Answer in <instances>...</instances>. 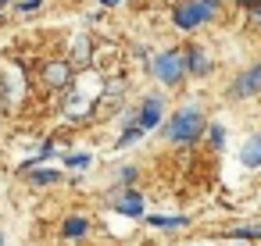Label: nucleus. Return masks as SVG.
Segmentation results:
<instances>
[{
    "mask_svg": "<svg viewBox=\"0 0 261 246\" xmlns=\"http://www.w3.org/2000/svg\"><path fill=\"white\" fill-rule=\"evenodd\" d=\"M200 129H204L200 111H179V114L172 118V125H168V139H172V143H190V139L200 136Z\"/></svg>",
    "mask_w": 261,
    "mask_h": 246,
    "instance_id": "f257e3e1",
    "label": "nucleus"
},
{
    "mask_svg": "<svg viewBox=\"0 0 261 246\" xmlns=\"http://www.w3.org/2000/svg\"><path fill=\"white\" fill-rule=\"evenodd\" d=\"M211 11H215L211 0H190V4H182V8L175 11V25H179V29H193V25L207 22Z\"/></svg>",
    "mask_w": 261,
    "mask_h": 246,
    "instance_id": "f03ea898",
    "label": "nucleus"
},
{
    "mask_svg": "<svg viewBox=\"0 0 261 246\" xmlns=\"http://www.w3.org/2000/svg\"><path fill=\"white\" fill-rule=\"evenodd\" d=\"M182 68H186V61H182L179 50H165V54H158V61H154V75H158L161 82H179V79H182Z\"/></svg>",
    "mask_w": 261,
    "mask_h": 246,
    "instance_id": "7ed1b4c3",
    "label": "nucleus"
},
{
    "mask_svg": "<svg viewBox=\"0 0 261 246\" xmlns=\"http://www.w3.org/2000/svg\"><path fill=\"white\" fill-rule=\"evenodd\" d=\"M158 118H161V100H158V97H150V100L140 107V114H136V129H140V132H147V129H154V125H158Z\"/></svg>",
    "mask_w": 261,
    "mask_h": 246,
    "instance_id": "20e7f679",
    "label": "nucleus"
},
{
    "mask_svg": "<svg viewBox=\"0 0 261 246\" xmlns=\"http://www.w3.org/2000/svg\"><path fill=\"white\" fill-rule=\"evenodd\" d=\"M115 210H122V214H129V218H140L143 214V196L140 193H122L118 200H115Z\"/></svg>",
    "mask_w": 261,
    "mask_h": 246,
    "instance_id": "39448f33",
    "label": "nucleus"
},
{
    "mask_svg": "<svg viewBox=\"0 0 261 246\" xmlns=\"http://www.w3.org/2000/svg\"><path fill=\"white\" fill-rule=\"evenodd\" d=\"M257 89H261V65H257V68H250L243 79H236L232 97H247V93H257Z\"/></svg>",
    "mask_w": 261,
    "mask_h": 246,
    "instance_id": "423d86ee",
    "label": "nucleus"
},
{
    "mask_svg": "<svg viewBox=\"0 0 261 246\" xmlns=\"http://www.w3.org/2000/svg\"><path fill=\"white\" fill-rule=\"evenodd\" d=\"M243 164L247 168H257L261 164V136H254V139H247V146H243Z\"/></svg>",
    "mask_w": 261,
    "mask_h": 246,
    "instance_id": "0eeeda50",
    "label": "nucleus"
},
{
    "mask_svg": "<svg viewBox=\"0 0 261 246\" xmlns=\"http://www.w3.org/2000/svg\"><path fill=\"white\" fill-rule=\"evenodd\" d=\"M186 65H190V72H207V57L200 50H190L186 54Z\"/></svg>",
    "mask_w": 261,
    "mask_h": 246,
    "instance_id": "6e6552de",
    "label": "nucleus"
},
{
    "mask_svg": "<svg viewBox=\"0 0 261 246\" xmlns=\"http://www.w3.org/2000/svg\"><path fill=\"white\" fill-rule=\"evenodd\" d=\"M65 79H68V68H65V65H50V68H47V82L61 86Z\"/></svg>",
    "mask_w": 261,
    "mask_h": 246,
    "instance_id": "1a4fd4ad",
    "label": "nucleus"
},
{
    "mask_svg": "<svg viewBox=\"0 0 261 246\" xmlns=\"http://www.w3.org/2000/svg\"><path fill=\"white\" fill-rule=\"evenodd\" d=\"M83 232H86V221H83V218H72V221H65V235H68V239H79Z\"/></svg>",
    "mask_w": 261,
    "mask_h": 246,
    "instance_id": "9d476101",
    "label": "nucleus"
},
{
    "mask_svg": "<svg viewBox=\"0 0 261 246\" xmlns=\"http://www.w3.org/2000/svg\"><path fill=\"white\" fill-rule=\"evenodd\" d=\"M29 178H33L36 186H50V182H61V175H58V171H33Z\"/></svg>",
    "mask_w": 261,
    "mask_h": 246,
    "instance_id": "9b49d317",
    "label": "nucleus"
},
{
    "mask_svg": "<svg viewBox=\"0 0 261 246\" xmlns=\"http://www.w3.org/2000/svg\"><path fill=\"white\" fill-rule=\"evenodd\" d=\"M150 225H158V228H182L186 218H150Z\"/></svg>",
    "mask_w": 261,
    "mask_h": 246,
    "instance_id": "f8f14e48",
    "label": "nucleus"
},
{
    "mask_svg": "<svg viewBox=\"0 0 261 246\" xmlns=\"http://www.w3.org/2000/svg\"><path fill=\"white\" fill-rule=\"evenodd\" d=\"M232 239H261V225H250V228H236Z\"/></svg>",
    "mask_w": 261,
    "mask_h": 246,
    "instance_id": "ddd939ff",
    "label": "nucleus"
},
{
    "mask_svg": "<svg viewBox=\"0 0 261 246\" xmlns=\"http://www.w3.org/2000/svg\"><path fill=\"white\" fill-rule=\"evenodd\" d=\"M68 164L72 168H86L90 164V153H68Z\"/></svg>",
    "mask_w": 261,
    "mask_h": 246,
    "instance_id": "4468645a",
    "label": "nucleus"
},
{
    "mask_svg": "<svg viewBox=\"0 0 261 246\" xmlns=\"http://www.w3.org/2000/svg\"><path fill=\"white\" fill-rule=\"evenodd\" d=\"M211 143H215V146H222V129H218V125L211 129Z\"/></svg>",
    "mask_w": 261,
    "mask_h": 246,
    "instance_id": "2eb2a0df",
    "label": "nucleus"
},
{
    "mask_svg": "<svg viewBox=\"0 0 261 246\" xmlns=\"http://www.w3.org/2000/svg\"><path fill=\"white\" fill-rule=\"evenodd\" d=\"M236 4H247V8H257V0H236Z\"/></svg>",
    "mask_w": 261,
    "mask_h": 246,
    "instance_id": "dca6fc26",
    "label": "nucleus"
},
{
    "mask_svg": "<svg viewBox=\"0 0 261 246\" xmlns=\"http://www.w3.org/2000/svg\"><path fill=\"white\" fill-rule=\"evenodd\" d=\"M254 15H257V22H261V4H257V8H254Z\"/></svg>",
    "mask_w": 261,
    "mask_h": 246,
    "instance_id": "f3484780",
    "label": "nucleus"
},
{
    "mask_svg": "<svg viewBox=\"0 0 261 246\" xmlns=\"http://www.w3.org/2000/svg\"><path fill=\"white\" fill-rule=\"evenodd\" d=\"M100 4H108V8H111V4H118V0H100Z\"/></svg>",
    "mask_w": 261,
    "mask_h": 246,
    "instance_id": "a211bd4d",
    "label": "nucleus"
},
{
    "mask_svg": "<svg viewBox=\"0 0 261 246\" xmlns=\"http://www.w3.org/2000/svg\"><path fill=\"white\" fill-rule=\"evenodd\" d=\"M0 4H8V0H0Z\"/></svg>",
    "mask_w": 261,
    "mask_h": 246,
    "instance_id": "6ab92c4d",
    "label": "nucleus"
},
{
    "mask_svg": "<svg viewBox=\"0 0 261 246\" xmlns=\"http://www.w3.org/2000/svg\"><path fill=\"white\" fill-rule=\"evenodd\" d=\"M211 4H218V0H211Z\"/></svg>",
    "mask_w": 261,
    "mask_h": 246,
    "instance_id": "aec40b11",
    "label": "nucleus"
},
{
    "mask_svg": "<svg viewBox=\"0 0 261 246\" xmlns=\"http://www.w3.org/2000/svg\"><path fill=\"white\" fill-rule=\"evenodd\" d=\"M0 242H4V239H0Z\"/></svg>",
    "mask_w": 261,
    "mask_h": 246,
    "instance_id": "412c9836",
    "label": "nucleus"
}]
</instances>
